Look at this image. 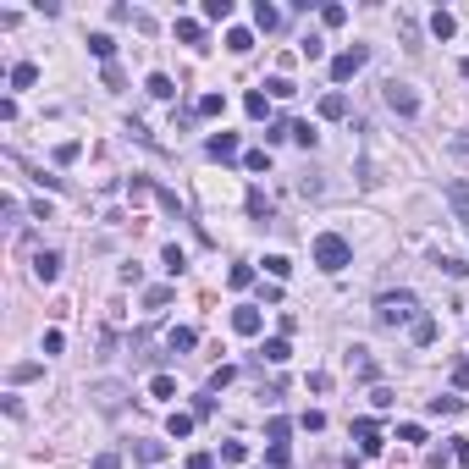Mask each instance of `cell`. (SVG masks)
Wrapping results in <instances>:
<instances>
[{
    "label": "cell",
    "mask_w": 469,
    "mask_h": 469,
    "mask_svg": "<svg viewBox=\"0 0 469 469\" xmlns=\"http://www.w3.org/2000/svg\"><path fill=\"white\" fill-rule=\"evenodd\" d=\"M442 193H447V205H453V216H459V227H464V237H469V182H464V177H453Z\"/></svg>",
    "instance_id": "cell-5"
},
{
    "label": "cell",
    "mask_w": 469,
    "mask_h": 469,
    "mask_svg": "<svg viewBox=\"0 0 469 469\" xmlns=\"http://www.w3.org/2000/svg\"><path fill=\"white\" fill-rule=\"evenodd\" d=\"M227 50H232V56H248V50H254V33H248V28H232V33H227Z\"/></svg>",
    "instance_id": "cell-22"
},
{
    "label": "cell",
    "mask_w": 469,
    "mask_h": 469,
    "mask_svg": "<svg viewBox=\"0 0 469 469\" xmlns=\"http://www.w3.org/2000/svg\"><path fill=\"white\" fill-rule=\"evenodd\" d=\"M150 397H155V403L177 397V381H171V376H155V381H150Z\"/></svg>",
    "instance_id": "cell-32"
},
{
    "label": "cell",
    "mask_w": 469,
    "mask_h": 469,
    "mask_svg": "<svg viewBox=\"0 0 469 469\" xmlns=\"http://www.w3.org/2000/svg\"><path fill=\"white\" fill-rule=\"evenodd\" d=\"M293 138H299V144H304V150H315V138H320V133H315L310 122H299V127H293Z\"/></svg>",
    "instance_id": "cell-42"
},
{
    "label": "cell",
    "mask_w": 469,
    "mask_h": 469,
    "mask_svg": "<svg viewBox=\"0 0 469 469\" xmlns=\"http://www.w3.org/2000/svg\"><path fill=\"white\" fill-rule=\"evenodd\" d=\"M193 111H199V116H221V111H227V100H221V94H205Z\"/></svg>",
    "instance_id": "cell-36"
},
{
    "label": "cell",
    "mask_w": 469,
    "mask_h": 469,
    "mask_svg": "<svg viewBox=\"0 0 469 469\" xmlns=\"http://www.w3.org/2000/svg\"><path fill=\"white\" fill-rule=\"evenodd\" d=\"M425 408H431L436 420H453V414H464V397H453V392H442V397H431Z\"/></svg>",
    "instance_id": "cell-13"
},
{
    "label": "cell",
    "mask_w": 469,
    "mask_h": 469,
    "mask_svg": "<svg viewBox=\"0 0 469 469\" xmlns=\"http://www.w3.org/2000/svg\"><path fill=\"white\" fill-rule=\"evenodd\" d=\"M425 459H431V469H442V464H453V447H431Z\"/></svg>",
    "instance_id": "cell-45"
},
{
    "label": "cell",
    "mask_w": 469,
    "mask_h": 469,
    "mask_svg": "<svg viewBox=\"0 0 469 469\" xmlns=\"http://www.w3.org/2000/svg\"><path fill=\"white\" fill-rule=\"evenodd\" d=\"M320 22H326V28H342V22H348V6H337V0L320 6Z\"/></svg>",
    "instance_id": "cell-31"
},
{
    "label": "cell",
    "mask_w": 469,
    "mask_h": 469,
    "mask_svg": "<svg viewBox=\"0 0 469 469\" xmlns=\"http://www.w3.org/2000/svg\"><path fill=\"white\" fill-rule=\"evenodd\" d=\"M370 403H376V408H392V403H397V392H392V387H376V392H370Z\"/></svg>",
    "instance_id": "cell-44"
},
{
    "label": "cell",
    "mask_w": 469,
    "mask_h": 469,
    "mask_svg": "<svg viewBox=\"0 0 469 469\" xmlns=\"http://www.w3.org/2000/svg\"><path fill=\"white\" fill-rule=\"evenodd\" d=\"M265 464L271 469H293V459H287V447H265Z\"/></svg>",
    "instance_id": "cell-40"
},
{
    "label": "cell",
    "mask_w": 469,
    "mask_h": 469,
    "mask_svg": "<svg viewBox=\"0 0 469 469\" xmlns=\"http://www.w3.org/2000/svg\"><path fill=\"white\" fill-rule=\"evenodd\" d=\"M232 17V0H205V22H227Z\"/></svg>",
    "instance_id": "cell-30"
},
{
    "label": "cell",
    "mask_w": 469,
    "mask_h": 469,
    "mask_svg": "<svg viewBox=\"0 0 469 469\" xmlns=\"http://www.w3.org/2000/svg\"><path fill=\"white\" fill-rule=\"evenodd\" d=\"M254 28H260V33H276V28H282V11L260 0V6H254Z\"/></svg>",
    "instance_id": "cell-14"
},
{
    "label": "cell",
    "mask_w": 469,
    "mask_h": 469,
    "mask_svg": "<svg viewBox=\"0 0 469 469\" xmlns=\"http://www.w3.org/2000/svg\"><path fill=\"white\" fill-rule=\"evenodd\" d=\"M353 436H359V453H365V459H381L387 442H381V425H376V420H353Z\"/></svg>",
    "instance_id": "cell-4"
},
{
    "label": "cell",
    "mask_w": 469,
    "mask_h": 469,
    "mask_svg": "<svg viewBox=\"0 0 469 469\" xmlns=\"http://www.w3.org/2000/svg\"><path fill=\"white\" fill-rule=\"evenodd\" d=\"M243 205H248V216H254V221H271V199H265V188H248V199H243Z\"/></svg>",
    "instance_id": "cell-18"
},
{
    "label": "cell",
    "mask_w": 469,
    "mask_h": 469,
    "mask_svg": "<svg viewBox=\"0 0 469 469\" xmlns=\"http://www.w3.org/2000/svg\"><path fill=\"white\" fill-rule=\"evenodd\" d=\"M453 464H464V469H469V442H459V447H453Z\"/></svg>",
    "instance_id": "cell-50"
},
{
    "label": "cell",
    "mask_w": 469,
    "mask_h": 469,
    "mask_svg": "<svg viewBox=\"0 0 469 469\" xmlns=\"http://www.w3.org/2000/svg\"><path fill=\"white\" fill-rule=\"evenodd\" d=\"M453 387H469V359H459V365H453Z\"/></svg>",
    "instance_id": "cell-49"
},
{
    "label": "cell",
    "mask_w": 469,
    "mask_h": 469,
    "mask_svg": "<svg viewBox=\"0 0 469 469\" xmlns=\"http://www.w3.org/2000/svg\"><path fill=\"white\" fill-rule=\"evenodd\" d=\"M205 155H210V160H237V133H210Z\"/></svg>",
    "instance_id": "cell-9"
},
{
    "label": "cell",
    "mask_w": 469,
    "mask_h": 469,
    "mask_svg": "<svg viewBox=\"0 0 469 469\" xmlns=\"http://www.w3.org/2000/svg\"><path fill=\"white\" fill-rule=\"evenodd\" d=\"M155 199H160V210H166V216H177V221H182V205H177V193H171V188H160V182H155Z\"/></svg>",
    "instance_id": "cell-33"
},
{
    "label": "cell",
    "mask_w": 469,
    "mask_h": 469,
    "mask_svg": "<svg viewBox=\"0 0 469 469\" xmlns=\"http://www.w3.org/2000/svg\"><path fill=\"white\" fill-rule=\"evenodd\" d=\"M160 260H166V271H171V276H177V271H182V265H188V254H182V248H177V243H166V254H160Z\"/></svg>",
    "instance_id": "cell-37"
},
{
    "label": "cell",
    "mask_w": 469,
    "mask_h": 469,
    "mask_svg": "<svg viewBox=\"0 0 469 469\" xmlns=\"http://www.w3.org/2000/svg\"><path fill=\"white\" fill-rule=\"evenodd\" d=\"M133 459H138V464H150V469H160V459H166V442H138V447H133Z\"/></svg>",
    "instance_id": "cell-16"
},
{
    "label": "cell",
    "mask_w": 469,
    "mask_h": 469,
    "mask_svg": "<svg viewBox=\"0 0 469 469\" xmlns=\"http://www.w3.org/2000/svg\"><path fill=\"white\" fill-rule=\"evenodd\" d=\"M232 376H237L232 365H221V370H216V376H210V392H221V387H227V381H232Z\"/></svg>",
    "instance_id": "cell-46"
},
{
    "label": "cell",
    "mask_w": 469,
    "mask_h": 469,
    "mask_svg": "<svg viewBox=\"0 0 469 469\" xmlns=\"http://www.w3.org/2000/svg\"><path fill=\"white\" fill-rule=\"evenodd\" d=\"M78 155H83V144H78V138H67V144H56V166H72Z\"/></svg>",
    "instance_id": "cell-35"
},
{
    "label": "cell",
    "mask_w": 469,
    "mask_h": 469,
    "mask_svg": "<svg viewBox=\"0 0 469 469\" xmlns=\"http://www.w3.org/2000/svg\"><path fill=\"white\" fill-rule=\"evenodd\" d=\"M414 320H420V299H414V293H381V299H376V326H408V331H414Z\"/></svg>",
    "instance_id": "cell-2"
},
{
    "label": "cell",
    "mask_w": 469,
    "mask_h": 469,
    "mask_svg": "<svg viewBox=\"0 0 469 469\" xmlns=\"http://www.w3.org/2000/svg\"><path fill=\"white\" fill-rule=\"evenodd\" d=\"M320 116H326V122H342V116H348V94H337V88L320 94Z\"/></svg>",
    "instance_id": "cell-11"
},
{
    "label": "cell",
    "mask_w": 469,
    "mask_h": 469,
    "mask_svg": "<svg viewBox=\"0 0 469 469\" xmlns=\"http://www.w3.org/2000/svg\"><path fill=\"white\" fill-rule=\"evenodd\" d=\"M243 111H248L254 122H265V111H271V105H265V94H260V88H248V94H243Z\"/></svg>",
    "instance_id": "cell-24"
},
{
    "label": "cell",
    "mask_w": 469,
    "mask_h": 469,
    "mask_svg": "<svg viewBox=\"0 0 469 469\" xmlns=\"http://www.w3.org/2000/svg\"><path fill=\"white\" fill-rule=\"evenodd\" d=\"M171 33H177L182 45H193V50H205V22H193V17H177V22H171Z\"/></svg>",
    "instance_id": "cell-8"
},
{
    "label": "cell",
    "mask_w": 469,
    "mask_h": 469,
    "mask_svg": "<svg viewBox=\"0 0 469 469\" xmlns=\"http://www.w3.org/2000/svg\"><path fill=\"white\" fill-rule=\"evenodd\" d=\"M193 420H199V414H171V420H166V431L182 442V436H193Z\"/></svg>",
    "instance_id": "cell-26"
},
{
    "label": "cell",
    "mask_w": 469,
    "mask_h": 469,
    "mask_svg": "<svg viewBox=\"0 0 469 469\" xmlns=\"http://www.w3.org/2000/svg\"><path fill=\"white\" fill-rule=\"evenodd\" d=\"M459 78H464V83H469V56H464V61H459Z\"/></svg>",
    "instance_id": "cell-51"
},
{
    "label": "cell",
    "mask_w": 469,
    "mask_h": 469,
    "mask_svg": "<svg viewBox=\"0 0 469 469\" xmlns=\"http://www.w3.org/2000/svg\"><path fill=\"white\" fill-rule=\"evenodd\" d=\"M171 299H177V293H171V287H150V293H144V310L155 315V310H166V304H171Z\"/></svg>",
    "instance_id": "cell-29"
},
{
    "label": "cell",
    "mask_w": 469,
    "mask_h": 469,
    "mask_svg": "<svg viewBox=\"0 0 469 469\" xmlns=\"http://www.w3.org/2000/svg\"><path fill=\"white\" fill-rule=\"evenodd\" d=\"M431 33H436V39H453V33H459L453 11H436V17H431Z\"/></svg>",
    "instance_id": "cell-23"
},
{
    "label": "cell",
    "mask_w": 469,
    "mask_h": 469,
    "mask_svg": "<svg viewBox=\"0 0 469 469\" xmlns=\"http://www.w3.org/2000/svg\"><path fill=\"white\" fill-rule=\"evenodd\" d=\"M193 342H199V331H193V326H177V331L166 337V348H171V353H193Z\"/></svg>",
    "instance_id": "cell-15"
},
{
    "label": "cell",
    "mask_w": 469,
    "mask_h": 469,
    "mask_svg": "<svg viewBox=\"0 0 469 469\" xmlns=\"http://www.w3.org/2000/svg\"><path fill=\"white\" fill-rule=\"evenodd\" d=\"M188 469H216V459L210 453H188Z\"/></svg>",
    "instance_id": "cell-48"
},
{
    "label": "cell",
    "mask_w": 469,
    "mask_h": 469,
    "mask_svg": "<svg viewBox=\"0 0 469 469\" xmlns=\"http://www.w3.org/2000/svg\"><path fill=\"white\" fill-rule=\"evenodd\" d=\"M94 469H122V459L116 453H94Z\"/></svg>",
    "instance_id": "cell-47"
},
{
    "label": "cell",
    "mask_w": 469,
    "mask_h": 469,
    "mask_svg": "<svg viewBox=\"0 0 469 469\" xmlns=\"http://www.w3.org/2000/svg\"><path fill=\"white\" fill-rule=\"evenodd\" d=\"M33 83H39V67H33V61H17V67H11V88H33Z\"/></svg>",
    "instance_id": "cell-20"
},
{
    "label": "cell",
    "mask_w": 469,
    "mask_h": 469,
    "mask_svg": "<svg viewBox=\"0 0 469 469\" xmlns=\"http://www.w3.org/2000/svg\"><path fill=\"white\" fill-rule=\"evenodd\" d=\"M310 254H315V265H320L326 276H337V271H348V265H353V243H348L342 232H320Z\"/></svg>",
    "instance_id": "cell-1"
},
{
    "label": "cell",
    "mask_w": 469,
    "mask_h": 469,
    "mask_svg": "<svg viewBox=\"0 0 469 469\" xmlns=\"http://www.w3.org/2000/svg\"><path fill=\"white\" fill-rule=\"evenodd\" d=\"M33 276H39V282H45V287H50V282H56V276H61V254H56V248H45V254H39V260H33Z\"/></svg>",
    "instance_id": "cell-10"
},
{
    "label": "cell",
    "mask_w": 469,
    "mask_h": 469,
    "mask_svg": "<svg viewBox=\"0 0 469 469\" xmlns=\"http://www.w3.org/2000/svg\"><path fill=\"white\" fill-rule=\"evenodd\" d=\"M243 459H248L243 442H221V464H243Z\"/></svg>",
    "instance_id": "cell-39"
},
{
    "label": "cell",
    "mask_w": 469,
    "mask_h": 469,
    "mask_svg": "<svg viewBox=\"0 0 469 469\" xmlns=\"http://www.w3.org/2000/svg\"><path fill=\"white\" fill-rule=\"evenodd\" d=\"M144 88H150L155 100H171V94H177V83L166 78V72H150V83H144Z\"/></svg>",
    "instance_id": "cell-27"
},
{
    "label": "cell",
    "mask_w": 469,
    "mask_h": 469,
    "mask_svg": "<svg viewBox=\"0 0 469 469\" xmlns=\"http://www.w3.org/2000/svg\"><path fill=\"white\" fill-rule=\"evenodd\" d=\"M248 282H254V265H232V271H227V287H232V293H243Z\"/></svg>",
    "instance_id": "cell-28"
},
{
    "label": "cell",
    "mask_w": 469,
    "mask_h": 469,
    "mask_svg": "<svg viewBox=\"0 0 469 469\" xmlns=\"http://www.w3.org/2000/svg\"><path fill=\"white\" fill-rule=\"evenodd\" d=\"M408 337H414V348H431V342H436V337H442V326H436V320H431V315H420V320H414V331H408Z\"/></svg>",
    "instance_id": "cell-12"
},
{
    "label": "cell",
    "mask_w": 469,
    "mask_h": 469,
    "mask_svg": "<svg viewBox=\"0 0 469 469\" xmlns=\"http://www.w3.org/2000/svg\"><path fill=\"white\" fill-rule=\"evenodd\" d=\"M243 166H248V171H265V166H271V155H265V150H248V155H243Z\"/></svg>",
    "instance_id": "cell-43"
},
{
    "label": "cell",
    "mask_w": 469,
    "mask_h": 469,
    "mask_svg": "<svg viewBox=\"0 0 469 469\" xmlns=\"http://www.w3.org/2000/svg\"><path fill=\"white\" fill-rule=\"evenodd\" d=\"M287 271H293V260H287V254H265V276H271V282H282Z\"/></svg>",
    "instance_id": "cell-25"
},
{
    "label": "cell",
    "mask_w": 469,
    "mask_h": 469,
    "mask_svg": "<svg viewBox=\"0 0 469 469\" xmlns=\"http://www.w3.org/2000/svg\"><path fill=\"white\" fill-rule=\"evenodd\" d=\"M287 133H293V127H287V122H265V144H282V138H287Z\"/></svg>",
    "instance_id": "cell-41"
},
{
    "label": "cell",
    "mask_w": 469,
    "mask_h": 469,
    "mask_svg": "<svg viewBox=\"0 0 469 469\" xmlns=\"http://www.w3.org/2000/svg\"><path fill=\"white\" fill-rule=\"evenodd\" d=\"M260 326H265V320H260V304H237L232 310V331L237 337H254Z\"/></svg>",
    "instance_id": "cell-7"
},
{
    "label": "cell",
    "mask_w": 469,
    "mask_h": 469,
    "mask_svg": "<svg viewBox=\"0 0 469 469\" xmlns=\"http://www.w3.org/2000/svg\"><path fill=\"white\" fill-rule=\"evenodd\" d=\"M387 105L397 116H414V111H420V94H414L408 83H387Z\"/></svg>",
    "instance_id": "cell-6"
},
{
    "label": "cell",
    "mask_w": 469,
    "mask_h": 469,
    "mask_svg": "<svg viewBox=\"0 0 469 469\" xmlns=\"http://www.w3.org/2000/svg\"><path fill=\"white\" fill-rule=\"evenodd\" d=\"M260 353H265L271 365H287V359H293V348H287V337H271V342H265Z\"/></svg>",
    "instance_id": "cell-21"
},
{
    "label": "cell",
    "mask_w": 469,
    "mask_h": 469,
    "mask_svg": "<svg viewBox=\"0 0 469 469\" xmlns=\"http://www.w3.org/2000/svg\"><path fill=\"white\" fill-rule=\"evenodd\" d=\"M365 61H370V50H365V45H353V50L331 56V83H348L353 72H365Z\"/></svg>",
    "instance_id": "cell-3"
},
{
    "label": "cell",
    "mask_w": 469,
    "mask_h": 469,
    "mask_svg": "<svg viewBox=\"0 0 469 469\" xmlns=\"http://www.w3.org/2000/svg\"><path fill=\"white\" fill-rule=\"evenodd\" d=\"M287 436H293V420H282V414H276V420L265 425V442H271V447H287Z\"/></svg>",
    "instance_id": "cell-19"
},
{
    "label": "cell",
    "mask_w": 469,
    "mask_h": 469,
    "mask_svg": "<svg viewBox=\"0 0 469 469\" xmlns=\"http://www.w3.org/2000/svg\"><path fill=\"white\" fill-rule=\"evenodd\" d=\"M265 94H271V100H293L299 88H293V83H287V78H271V83H265Z\"/></svg>",
    "instance_id": "cell-38"
},
{
    "label": "cell",
    "mask_w": 469,
    "mask_h": 469,
    "mask_svg": "<svg viewBox=\"0 0 469 469\" xmlns=\"http://www.w3.org/2000/svg\"><path fill=\"white\" fill-rule=\"evenodd\" d=\"M88 56H100V61L111 67V56H116V39H111V33H88Z\"/></svg>",
    "instance_id": "cell-17"
},
{
    "label": "cell",
    "mask_w": 469,
    "mask_h": 469,
    "mask_svg": "<svg viewBox=\"0 0 469 469\" xmlns=\"http://www.w3.org/2000/svg\"><path fill=\"white\" fill-rule=\"evenodd\" d=\"M436 271H447V276H469V260H453V254H436Z\"/></svg>",
    "instance_id": "cell-34"
}]
</instances>
